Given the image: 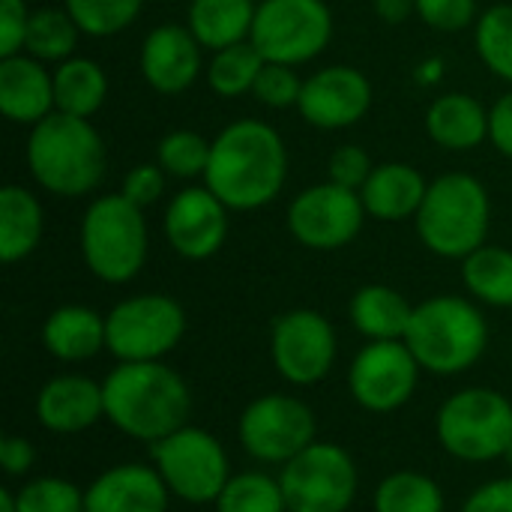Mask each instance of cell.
<instances>
[{
    "mask_svg": "<svg viewBox=\"0 0 512 512\" xmlns=\"http://www.w3.org/2000/svg\"><path fill=\"white\" fill-rule=\"evenodd\" d=\"M489 195L471 174H444L417 210V234L423 246L441 258H468L489 234Z\"/></svg>",
    "mask_w": 512,
    "mask_h": 512,
    "instance_id": "cell-5",
    "label": "cell"
},
{
    "mask_svg": "<svg viewBox=\"0 0 512 512\" xmlns=\"http://www.w3.org/2000/svg\"><path fill=\"white\" fill-rule=\"evenodd\" d=\"M405 345L417 357L420 369L438 378H450L480 363L489 345V327L471 300L432 297L414 306Z\"/></svg>",
    "mask_w": 512,
    "mask_h": 512,
    "instance_id": "cell-4",
    "label": "cell"
},
{
    "mask_svg": "<svg viewBox=\"0 0 512 512\" xmlns=\"http://www.w3.org/2000/svg\"><path fill=\"white\" fill-rule=\"evenodd\" d=\"M435 432L438 444L459 462L504 459L512 444V402L492 387H465L441 405Z\"/></svg>",
    "mask_w": 512,
    "mask_h": 512,
    "instance_id": "cell-6",
    "label": "cell"
},
{
    "mask_svg": "<svg viewBox=\"0 0 512 512\" xmlns=\"http://www.w3.org/2000/svg\"><path fill=\"white\" fill-rule=\"evenodd\" d=\"M417 9V0H375V12L387 24H402Z\"/></svg>",
    "mask_w": 512,
    "mask_h": 512,
    "instance_id": "cell-46",
    "label": "cell"
},
{
    "mask_svg": "<svg viewBox=\"0 0 512 512\" xmlns=\"http://www.w3.org/2000/svg\"><path fill=\"white\" fill-rule=\"evenodd\" d=\"M462 512H512V474L477 486L465 498Z\"/></svg>",
    "mask_w": 512,
    "mask_h": 512,
    "instance_id": "cell-43",
    "label": "cell"
},
{
    "mask_svg": "<svg viewBox=\"0 0 512 512\" xmlns=\"http://www.w3.org/2000/svg\"><path fill=\"white\" fill-rule=\"evenodd\" d=\"M462 279L468 291L498 309L512 306V252L501 246H480L462 264Z\"/></svg>",
    "mask_w": 512,
    "mask_h": 512,
    "instance_id": "cell-29",
    "label": "cell"
},
{
    "mask_svg": "<svg viewBox=\"0 0 512 512\" xmlns=\"http://www.w3.org/2000/svg\"><path fill=\"white\" fill-rule=\"evenodd\" d=\"M327 171H330V183L360 192L366 186L369 174H372V162H369L366 150L348 144V147H339L330 156V168Z\"/></svg>",
    "mask_w": 512,
    "mask_h": 512,
    "instance_id": "cell-39",
    "label": "cell"
},
{
    "mask_svg": "<svg viewBox=\"0 0 512 512\" xmlns=\"http://www.w3.org/2000/svg\"><path fill=\"white\" fill-rule=\"evenodd\" d=\"M264 63L267 60L261 57V51L252 42H237V45L216 51V57L210 60V69H207V81L219 96L231 99V96H240L255 87Z\"/></svg>",
    "mask_w": 512,
    "mask_h": 512,
    "instance_id": "cell-32",
    "label": "cell"
},
{
    "mask_svg": "<svg viewBox=\"0 0 512 512\" xmlns=\"http://www.w3.org/2000/svg\"><path fill=\"white\" fill-rule=\"evenodd\" d=\"M75 39H78V24L69 12L39 9L36 15H30L24 48L36 60H63L72 54Z\"/></svg>",
    "mask_w": 512,
    "mask_h": 512,
    "instance_id": "cell-33",
    "label": "cell"
},
{
    "mask_svg": "<svg viewBox=\"0 0 512 512\" xmlns=\"http://www.w3.org/2000/svg\"><path fill=\"white\" fill-rule=\"evenodd\" d=\"M288 177V150L279 132L261 120H237L213 141L207 189L234 210L270 204Z\"/></svg>",
    "mask_w": 512,
    "mask_h": 512,
    "instance_id": "cell-2",
    "label": "cell"
},
{
    "mask_svg": "<svg viewBox=\"0 0 512 512\" xmlns=\"http://www.w3.org/2000/svg\"><path fill=\"white\" fill-rule=\"evenodd\" d=\"M366 219L363 198L354 189L321 183L306 192H300L288 210V228L291 234L309 246V249H342L348 246Z\"/></svg>",
    "mask_w": 512,
    "mask_h": 512,
    "instance_id": "cell-15",
    "label": "cell"
},
{
    "mask_svg": "<svg viewBox=\"0 0 512 512\" xmlns=\"http://www.w3.org/2000/svg\"><path fill=\"white\" fill-rule=\"evenodd\" d=\"M351 324L369 342H396L405 339L414 306L387 285H366L351 297Z\"/></svg>",
    "mask_w": 512,
    "mask_h": 512,
    "instance_id": "cell-24",
    "label": "cell"
},
{
    "mask_svg": "<svg viewBox=\"0 0 512 512\" xmlns=\"http://www.w3.org/2000/svg\"><path fill=\"white\" fill-rule=\"evenodd\" d=\"M54 108V75L36 60L12 54L0 60V111L15 123H39Z\"/></svg>",
    "mask_w": 512,
    "mask_h": 512,
    "instance_id": "cell-21",
    "label": "cell"
},
{
    "mask_svg": "<svg viewBox=\"0 0 512 512\" xmlns=\"http://www.w3.org/2000/svg\"><path fill=\"white\" fill-rule=\"evenodd\" d=\"M270 357L291 387L321 384L336 363V330L312 309H294L276 318L270 333Z\"/></svg>",
    "mask_w": 512,
    "mask_h": 512,
    "instance_id": "cell-14",
    "label": "cell"
},
{
    "mask_svg": "<svg viewBox=\"0 0 512 512\" xmlns=\"http://www.w3.org/2000/svg\"><path fill=\"white\" fill-rule=\"evenodd\" d=\"M81 255L87 270L108 285L135 279L147 258V225L141 207L126 195L96 198L81 222Z\"/></svg>",
    "mask_w": 512,
    "mask_h": 512,
    "instance_id": "cell-7",
    "label": "cell"
},
{
    "mask_svg": "<svg viewBox=\"0 0 512 512\" xmlns=\"http://www.w3.org/2000/svg\"><path fill=\"white\" fill-rule=\"evenodd\" d=\"M504 462L510 465V471H512V444H510V450H507V456H504Z\"/></svg>",
    "mask_w": 512,
    "mask_h": 512,
    "instance_id": "cell-48",
    "label": "cell"
},
{
    "mask_svg": "<svg viewBox=\"0 0 512 512\" xmlns=\"http://www.w3.org/2000/svg\"><path fill=\"white\" fill-rule=\"evenodd\" d=\"M489 138L504 156L512 159V93L498 99L489 111Z\"/></svg>",
    "mask_w": 512,
    "mask_h": 512,
    "instance_id": "cell-45",
    "label": "cell"
},
{
    "mask_svg": "<svg viewBox=\"0 0 512 512\" xmlns=\"http://www.w3.org/2000/svg\"><path fill=\"white\" fill-rule=\"evenodd\" d=\"M426 189L429 186L417 168L405 162H387L372 168L366 186L360 189V198L369 216L381 222H402L408 216H417Z\"/></svg>",
    "mask_w": 512,
    "mask_h": 512,
    "instance_id": "cell-22",
    "label": "cell"
},
{
    "mask_svg": "<svg viewBox=\"0 0 512 512\" xmlns=\"http://www.w3.org/2000/svg\"><path fill=\"white\" fill-rule=\"evenodd\" d=\"M333 36L324 0H264L255 12L249 42L267 63L297 66L318 57Z\"/></svg>",
    "mask_w": 512,
    "mask_h": 512,
    "instance_id": "cell-11",
    "label": "cell"
},
{
    "mask_svg": "<svg viewBox=\"0 0 512 512\" xmlns=\"http://www.w3.org/2000/svg\"><path fill=\"white\" fill-rule=\"evenodd\" d=\"M420 372L405 339L369 342L348 369V393L369 414H393L411 402Z\"/></svg>",
    "mask_w": 512,
    "mask_h": 512,
    "instance_id": "cell-13",
    "label": "cell"
},
{
    "mask_svg": "<svg viewBox=\"0 0 512 512\" xmlns=\"http://www.w3.org/2000/svg\"><path fill=\"white\" fill-rule=\"evenodd\" d=\"M0 465L6 477H24L36 465V450L21 435H3L0 438Z\"/></svg>",
    "mask_w": 512,
    "mask_h": 512,
    "instance_id": "cell-44",
    "label": "cell"
},
{
    "mask_svg": "<svg viewBox=\"0 0 512 512\" xmlns=\"http://www.w3.org/2000/svg\"><path fill=\"white\" fill-rule=\"evenodd\" d=\"M105 420L132 441L156 444L189 426L192 390L180 372L162 360L117 363L105 381Z\"/></svg>",
    "mask_w": 512,
    "mask_h": 512,
    "instance_id": "cell-1",
    "label": "cell"
},
{
    "mask_svg": "<svg viewBox=\"0 0 512 512\" xmlns=\"http://www.w3.org/2000/svg\"><path fill=\"white\" fill-rule=\"evenodd\" d=\"M144 0H66V12L75 18L78 30L90 36H111L129 27Z\"/></svg>",
    "mask_w": 512,
    "mask_h": 512,
    "instance_id": "cell-35",
    "label": "cell"
},
{
    "mask_svg": "<svg viewBox=\"0 0 512 512\" xmlns=\"http://www.w3.org/2000/svg\"><path fill=\"white\" fill-rule=\"evenodd\" d=\"M27 165L42 189L78 198L99 186L105 174V147L87 117L51 111L45 120L33 123Z\"/></svg>",
    "mask_w": 512,
    "mask_h": 512,
    "instance_id": "cell-3",
    "label": "cell"
},
{
    "mask_svg": "<svg viewBox=\"0 0 512 512\" xmlns=\"http://www.w3.org/2000/svg\"><path fill=\"white\" fill-rule=\"evenodd\" d=\"M108 81L99 63L87 57L63 60L54 72V105L72 117H90L102 108Z\"/></svg>",
    "mask_w": 512,
    "mask_h": 512,
    "instance_id": "cell-28",
    "label": "cell"
},
{
    "mask_svg": "<svg viewBox=\"0 0 512 512\" xmlns=\"http://www.w3.org/2000/svg\"><path fill=\"white\" fill-rule=\"evenodd\" d=\"M228 234L225 204L210 189H183L174 195L165 213V237L177 255L204 261L216 255Z\"/></svg>",
    "mask_w": 512,
    "mask_h": 512,
    "instance_id": "cell-17",
    "label": "cell"
},
{
    "mask_svg": "<svg viewBox=\"0 0 512 512\" xmlns=\"http://www.w3.org/2000/svg\"><path fill=\"white\" fill-rule=\"evenodd\" d=\"M27 24L30 15L24 0H0V57H12L24 48Z\"/></svg>",
    "mask_w": 512,
    "mask_h": 512,
    "instance_id": "cell-41",
    "label": "cell"
},
{
    "mask_svg": "<svg viewBox=\"0 0 512 512\" xmlns=\"http://www.w3.org/2000/svg\"><path fill=\"white\" fill-rule=\"evenodd\" d=\"M36 420L54 435H78L105 420L102 384L87 375H57L36 393Z\"/></svg>",
    "mask_w": 512,
    "mask_h": 512,
    "instance_id": "cell-19",
    "label": "cell"
},
{
    "mask_svg": "<svg viewBox=\"0 0 512 512\" xmlns=\"http://www.w3.org/2000/svg\"><path fill=\"white\" fill-rule=\"evenodd\" d=\"M372 105V84L354 66H330L303 81L300 114L318 129L354 126Z\"/></svg>",
    "mask_w": 512,
    "mask_h": 512,
    "instance_id": "cell-16",
    "label": "cell"
},
{
    "mask_svg": "<svg viewBox=\"0 0 512 512\" xmlns=\"http://www.w3.org/2000/svg\"><path fill=\"white\" fill-rule=\"evenodd\" d=\"M288 512H348L360 489L354 456L330 441L309 444L279 474Z\"/></svg>",
    "mask_w": 512,
    "mask_h": 512,
    "instance_id": "cell-9",
    "label": "cell"
},
{
    "mask_svg": "<svg viewBox=\"0 0 512 512\" xmlns=\"http://www.w3.org/2000/svg\"><path fill=\"white\" fill-rule=\"evenodd\" d=\"M42 345L60 363L93 360L105 342V318L87 306H60L42 324Z\"/></svg>",
    "mask_w": 512,
    "mask_h": 512,
    "instance_id": "cell-23",
    "label": "cell"
},
{
    "mask_svg": "<svg viewBox=\"0 0 512 512\" xmlns=\"http://www.w3.org/2000/svg\"><path fill=\"white\" fill-rule=\"evenodd\" d=\"M300 93H303V81L294 75L291 66L285 63H264L255 87H252V96L270 108H288V105H297L300 102Z\"/></svg>",
    "mask_w": 512,
    "mask_h": 512,
    "instance_id": "cell-38",
    "label": "cell"
},
{
    "mask_svg": "<svg viewBox=\"0 0 512 512\" xmlns=\"http://www.w3.org/2000/svg\"><path fill=\"white\" fill-rule=\"evenodd\" d=\"M477 51L495 75L512 81V3L492 6L480 18Z\"/></svg>",
    "mask_w": 512,
    "mask_h": 512,
    "instance_id": "cell-34",
    "label": "cell"
},
{
    "mask_svg": "<svg viewBox=\"0 0 512 512\" xmlns=\"http://www.w3.org/2000/svg\"><path fill=\"white\" fill-rule=\"evenodd\" d=\"M216 512H288V504L279 477L264 471H243L231 474L216 501Z\"/></svg>",
    "mask_w": 512,
    "mask_h": 512,
    "instance_id": "cell-31",
    "label": "cell"
},
{
    "mask_svg": "<svg viewBox=\"0 0 512 512\" xmlns=\"http://www.w3.org/2000/svg\"><path fill=\"white\" fill-rule=\"evenodd\" d=\"M258 6L252 0H192L189 30L192 36L213 51L246 42L252 33Z\"/></svg>",
    "mask_w": 512,
    "mask_h": 512,
    "instance_id": "cell-26",
    "label": "cell"
},
{
    "mask_svg": "<svg viewBox=\"0 0 512 512\" xmlns=\"http://www.w3.org/2000/svg\"><path fill=\"white\" fill-rule=\"evenodd\" d=\"M201 69V42L189 27L162 24L156 27L141 48V72L147 84L159 93L186 90Z\"/></svg>",
    "mask_w": 512,
    "mask_h": 512,
    "instance_id": "cell-20",
    "label": "cell"
},
{
    "mask_svg": "<svg viewBox=\"0 0 512 512\" xmlns=\"http://www.w3.org/2000/svg\"><path fill=\"white\" fill-rule=\"evenodd\" d=\"M426 129L432 141L447 150H471L489 135V114L474 96L447 93L432 102L426 114Z\"/></svg>",
    "mask_w": 512,
    "mask_h": 512,
    "instance_id": "cell-25",
    "label": "cell"
},
{
    "mask_svg": "<svg viewBox=\"0 0 512 512\" xmlns=\"http://www.w3.org/2000/svg\"><path fill=\"white\" fill-rule=\"evenodd\" d=\"M171 492L153 465L126 462L84 489V512H168Z\"/></svg>",
    "mask_w": 512,
    "mask_h": 512,
    "instance_id": "cell-18",
    "label": "cell"
},
{
    "mask_svg": "<svg viewBox=\"0 0 512 512\" xmlns=\"http://www.w3.org/2000/svg\"><path fill=\"white\" fill-rule=\"evenodd\" d=\"M315 411L288 393H267L252 399L240 420L237 438L243 450L261 465H285L315 444Z\"/></svg>",
    "mask_w": 512,
    "mask_h": 512,
    "instance_id": "cell-12",
    "label": "cell"
},
{
    "mask_svg": "<svg viewBox=\"0 0 512 512\" xmlns=\"http://www.w3.org/2000/svg\"><path fill=\"white\" fill-rule=\"evenodd\" d=\"M150 459L165 480L171 498L183 504H216L231 480V462L219 438L207 429L183 426L168 438L150 444Z\"/></svg>",
    "mask_w": 512,
    "mask_h": 512,
    "instance_id": "cell-8",
    "label": "cell"
},
{
    "mask_svg": "<svg viewBox=\"0 0 512 512\" xmlns=\"http://www.w3.org/2000/svg\"><path fill=\"white\" fill-rule=\"evenodd\" d=\"M213 144L195 132H171L159 141V165L171 177H198L207 174Z\"/></svg>",
    "mask_w": 512,
    "mask_h": 512,
    "instance_id": "cell-37",
    "label": "cell"
},
{
    "mask_svg": "<svg viewBox=\"0 0 512 512\" xmlns=\"http://www.w3.org/2000/svg\"><path fill=\"white\" fill-rule=\"evenodd\" d=\"M18 512H84V489L63 477H36L15 489Z\"/></svg>",
    "mask_w": 512,
    "mask_h": 512,
    "instance_id": "cell-36",
    "label": "cell"
},
{
    "mask_svg": "<svg viewBox=\"0 0 512 512\" xmlns=\"http://www.w3.org/2000/svg\"><path fill=\"white\" fill-rule=\"evenodd\" d=\"M42 240V207L21 186L0 189V261L27 258Z\"/></svg>",
    "mask_w": 512,
    "mask_h": 512,
    "instance_id": "cell-27",
    "label": "cell"
},
{
    "mask_svg": "<svg viewBox=\"0 0 512 512\" xmlns=\"http://www.w3.org/2000/svg\"><path fill=\"white\" fill-rule=\"evenodd\" d=\"M186 333V312L174 297L138 294L105 318V342L117 363H150L171 354Z\"/></svg>",
    "mask_w": 512,
    "mask_h": 512,
    "instance_id": "cell-10",
    "label": "cell"
},
{
    "mask_svg": "<svg viewBox=\"0 0 512 512\" xmlns=\"http://www.w3.org/2000/svg\"><path fill=\"white\" fill-rule=\"evenodd\" d=\"M165 189V171L162 165H138L126 174V183H123V192L132 204H138L141 210L153 201H159Z\"/></svg>",
    "mask_w": 512,
    "mask_h": 512,
    "instance_id": "cell-42",
    "label": "cell"
},
{
    "mask_svg": "<svg viewBox=\"0 0 512 512\" xmlns=\"http://www.w3.org/2000/svg\"><path fill=\"white\" fill-rule=\"evenodd\" d=\"M375 512H444L447 498L444 489L417 471H396L384 477L372 495Z\"/></svg>",
    "mask_w": 512,
    "mask_h": 512,
    "instance_id": "cell-30",
    "label": "cell"
},
{
    "mask_svg": "<svg viewBox=\"0 0 512 512\" xmlns=\"http://www.w3.org/2000/svg\"><path fill=\"white\" fill-rule=\"evenodd\" d=\"M0 512H18L15 489H0Z\"/></svg>",
    "mask_w": 512,
    "mask_h": 512,
    "instance_id": "cell-47",
    "label": "cell"
},
{
    "mask_svg": "<svg viewBox=\"0 0 512 512\" xmlns=\"http://www.w3.org/2000/svg\"><path fill=\"white\" fill-rule=\"evenodd\" d=\"M417 12L435 30H462L474 21V0H417Z\"/></svg>",
    "mask_w": 512,
    "mask_h": 512,
    "instance_id": "cell-40",
    "label": "cell"
}]
</instances>
